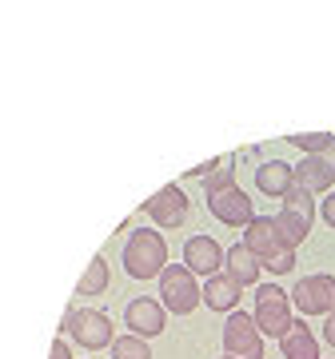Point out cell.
<instances>
[{
	"instance_id": "83f0119b",
	"label": "cell",
	"mask_w": 335,
	"mask_h": 359,
	"mask_svg": "<svg viewBox=\"0 0 335 359\" xmlns=\"http://www.w3.org/2000/svg\"><path fill=\"white\" fill-rule=\"evenodd\" d=\"M224 359H232V355H224Z\"/></svg>"
},
{
	"instance_id": "d4e9b609",
	"label": "cell",
	"mask_w": 335,
	"mask_h": 359,
	"mask_svg": "<svg viewBox=\"0 0 335 359\" xmlns=\"http://www.w3.org/2000/svg\"><path fill=\"white\" fill-rule=\"evenodd\" d=\"M48 359H72V347H68V339H56L52 344V355Z\"/></svg>"
},
{
	"instance_id": "8992f818",
	"label": "cell",
	"mask_w": 335,
	"mask_h": 359,
	"mask_svg": "<svg viewBox=\"0 0 335 359\" xmlns=\"http://www.w3.org/2000/svg\"><path fill=\"white\" fill-rule=\"evenodd\" d=\"M224 347L232 359H264V335H259L256 320L247 311H228V323H224Z\"/></svg>"
},
{
	"instance_id": "30bf717a",
	"label": "cell",
	"mask_w": 335,
	"mask_h": 359,
	"mask_svg": "<svg viewBox=\"0 0 335 359\" xmlns=\"http://www.w3.org/2000/svg\"><path fill=\"white\" fill-rule=\"evenodd\" d=\"M240 244L259 259V264H268L275 252H284V240H280V231H275V219L271 216H256L252 224L244 228V240Z\"/></svg>"
},
{
	"instance_id": "d6986e66",
	"label": "cell",
	"mask_w": 335,
	"mask_h": 359,
	"mask_svg": "<svg viewBox=\"0 0 335 359\" xmlns=\"http://www.w3.org/2000/svg\"><path fill=\"white\" fill-rule=\"evenodd\" d=\"M100 292H108V264H104V256H96L88 264V271L80 276L76 295H100Z\"/></svg>"
},
{
	"instance_id": "7c38bea8",
	"label": "cell",
	"mask_w": 335,
	"mask_h": 359,
	"mask_svg": "<svg viewBox=\"0 0 335 359\" xmlns=\"http://www.w3.org/2000/svg\"><path fill=\"white\" fill-rule=\"evenodd\" d=\"M200 295H204V304L212 311H235V308H240V283H235L228 271L207 276L204 287H200Z\"/></svg>"
},
{
	"instance_id": "3957f363",
	"label": "cell",
	"mask_w": 335,
	"mask_h": 359,
	"mask_svg": "<svg viewBox=\"0 0 335 359\" xmlns=\"http://www.w3.org/2000/svg\"><path fill=\"white\" fill-rule=\"evenodd\" d=\"M160 295H164V308L176 311V316H188V311H196L204 304L200 283H196V276L184 264H168L160 271Z\"/></svg>"
},
{
	"instance_id": "ba28073f",
	"label": "cell",
	"mask_w": 335,
	"mask_h": 359,
	"mask_svg": "<svg viewBox=\"0 0 335 359\" xmlns=\"http://www.w3.org/2000/svg\"><path fill=\"white\" fill-rule=\"evenodd\" d=\"M184 268L192 276H216L224 268V248L212 240V236H188L184 240Z\"/></svg>"
},
{
	"instance_id": "4316f807",
	"label": "cell",
	"mask_w": 335,
	"mask_h": 359,
	"mask_svg": "<svg viewBox=\"0 0 335 359\" xmlns=\"http://www.w3.org/2000/svg\"><path fill=\"white\" fill-rule=\"evenodd\" d=\"M323 339H327V344L335 347V311L327 316V323H323Z\"/></svg>"
},
{
	"instance_id": "e0dca14e",
	"label": "cell",
	"mask_w": 335,
	"mask_h": 359,
	"mask_svg": "<svg viewBox=\"0 0 335 359\" xmlns=\"http://www.w3.org/2000/svg\"><path fill=\"white\" fill-rule=\"evenodd\" d=\"M275 231H280V240H284V248H292V252H296L299 244H303V240H308V231H311V224L308 219H299V216H292V212H284V208H280V212H275Z\"/></svg>"
},
{
	"instance_id": "6da1fadb",
	"label": "cell",
	"mask_w": 335,
	"mask_h": 359,
	"mask_svg": "<svg viewBox=\"0 0 335 359\" xmlns=\"http://www.w3.org/2000/svg\"><path fill=\"white\" fill-rule=\"evenodd\" d=\"M168 268V244L164 236L152 228H140L128 236V244H124V271H128L132 280H156L160 271Z\"/></svg>"
},
{
	"instance_id": "8fae6325",
	"label": "cell",
	"mask_w": 335,
	"mask_h": 359,
	"mask_svg": "<svg viewBox=\"0 0 335 359\" xmlns=\"http://www.w3.org/2000/svg\"><path fill=\"white\" fill-rule=\"evenodd\" d=\"M124 327L132 335H140V339H152V335L164 332V304H156V299H132L128 308H124Z\"/></svg>"
},
{
	"instance_id": "ffe728a7",
	"label": "cell",
	"mask_w": 335,
	"mask_h": 359,
	"mask_svg": "<svg viewBox=\"0 0 335 359\" xmlns=\"http://www.w3.org/2000/svg\"><path fill=\"white\" fill-rule=\"evenodd\" d=\"M112 359H152V351H148V339H140V335H116L112 339Z\"/></svg>"
},
{
	"instance_id": "ac0fdd59",
	"label": "cell",
	"mask_w": 335,
	"mask_h": 359,
	"mask_svg": "<svg viewBox=\"0 0 335 359\" xmlns=\"http://www.w3.org/2000/svg\"><path fill=\"white\" fill-rule=\"evenodd\" d=\"M232 164H235V156H232V152L219 156L216 164H212V172L204 176L207 196H212V192H224V188H232V184H235V168H232Z\"/></svg>"
},
{
	"instance_id": "2e32d148",
	"label": "cell",
	"mask_w": 335,
	"mask_h": 359,
	"mask_svg": "<svg viewBox=\"0 0 335 359\" xmlns=\"http://www.w3.org/2000/svg\"><path fill=\"white\" fill-rule=\"evenodd\" d=\"M224 264H228V276H232L240 287H247V283H256L259 280V271H264V264H259L252 252H247L244 244H235L224 252Z\"/></svg>"
},
{
	"instance_id": "5bb4252c",
	"label": "cell",
	"mask_w": 335,
	"mask_h": 359,
	"mask_svg": "<svg viewBox=\"0 0 335 359\" xmlns=\"http://www.w3.org/2000/svg\"><path fill=\"white\" fill-rule=\"evenodd\" d=\"M280 351H284V359H320V339L311 335L303 320H292L287 335L280 339Z\"/></svg>"
},
{
	"instance_id": "9a60e30c",
	"label": "cell",
	"mask_w": 335,
	"mask_h": 359,
	"mask_svg": "<svg viewBox=\"0 0 335 359\" xmlns=\"http://www.w3.org/2000/svg\"><path fill=\"white\" fill-rule=\"evenodd\" d=\"M296 184L303 188V192H327L335 184V172L327 164H323L320 156H303V164H296Z\"/></svg>"
},
{
	"instance_id": "7402d4cb",
	"label": "cell",
	"mask_w": 335,
	"mask_h": 359,
	"mask_svg": "<svg viewBox=\"0 0 335 359\" xmlns=\"http://www.w3.org/2000/svg\"><path fill=\"white\" fill-rule=\"evenodd\" d=\"M287 140L296 144L303 156H315V152H323V148L335 140V136H331V132H299V136H287Z\"/></svg>"
},
{
	"instance_id": "5b68a950",
	"label": "cell",
	"mask_w": 335,
	"mask_h": 359,
	"mask_svg": "<svg viewBox=\"0 0 335 359\" xmlns=\"http://www.w3.org/2000/svg\"><path fill=\"white\" fill-rule=\"evenodd\" d=\"M299 316H331L335 311V276L315 271V276H299L292 287Z\"/></svg>"
},
{
	"instance_id": "603a6c76",
	"label": "cell",
	"mask_w": 335,
	"mask_h": 359,
	"mask_svg": "<svg viewBox=\"0 0 335 359\" xmlns=\"http://www.w3.org/2000/svg\"><path fill=\"white\" fill-rule=\"evenodd\" d=\"M264 268H268L271 276H287V271L296 268V252H292V248H284V252H275V256H271Z\"/></svg>"
},
{
	"instance_id": "4fadbf2b",
	"label": "cell",
	"mask_w": 335,
	"mask_h": 359,
	"mask_svg": "<svg viewBox=\"0 0 335 359\" xmlns=\"http://www.w3.org/2000/svg\"><path fill=\"white\" fill-rule=\"evenodd\" d=\"M256 184L264 196H275V200H284L292 192V184H296V168L284 164V160H264L256 168Z\"/></svg>"
},
{
	"instance_id": "44dd1931",
	"label": "cell",
	"mask_w": 335,
	"mask_h": 359,
	"mask_svg": "<svg viewBox=\"0 0 335 359\" xmlns=\"http://www.w3.org/2000/svg\"><path fill=\"white\" fill-rule=\"evenodd\" d=\"M284 212H292V216H299V219H315V200H311V192H303L299 184H292V192L284 196Z\"/></svg>"
},
{
	"instance_id": "9c48e42d",
	"label": "cell",
	"mask_w": 335,
	"mask_h": 359,
	"mask_svg": "<svg viewBox=\"0 0 335 359\" xmlns=\"http://www.w3.org/2000/svg\"><path fill=\"white\" fill-rule=\"evenodd\" d=\"M144 212H148L160 228H176V224H184V216H188V196H184V188L168 184V188H160V192L144 204Z\"/></svg>"
},
{
	"instance_id": "52a82bcc",
	"label": "cell",
	"mask_w": 335,
	"mask_h": 359,
	"mask_svg": "<svg viewBox=\"0 0 335 359\" xmlns=\"http://www.w3.org/2000/svg\"><path fill=\"white\" fill-rule=\"evenodd\" d=\"M207 212L219 219V224H228V228H247L252 219H256V208H252V196L232 184V188H224V192H212L207 196Z\"/></svg>"
},
{
	"instance_id": "484cf974",
	"label": "cell",
	"mask_w": 335,
	"mask_h": 359,
	"mask_svg": "<svg viewBox=\"0 0 335 359\" xmlns=\"http://www.w3.org/2000/svg\"><path fill=\"white\" fill-rule=\"evenodd\" d=\"M315 156H320L323 164H327V168H331V172H335V140L327 144V148H323V152H315Z\"/></svg>"
},
{
	"instance_id": "277c9868",
	"label": "cell",
	"mask_w": 335,
	"mask_h": 359,
	"mask_svg": "<svg viewBox=\"0 0 335 359\" xmlns=\"http://www.w3.org/2000/svg\"><path fill=\"white\" fill-rule=\"evenodd\" d=\"M60 332L72 335L84 351H100V347L112 344V320L96 308H72L60 323Z\"/></svg>"
},
{
	"instance_id": "7a4b0ae2",
	"label": "cell",
	"mask_w": 335,
	"mask_h": 359,
	"mask_svg": "<svg viewBox=\"0 0 335 359\" xmlns=\"http://www.w3.org/2000/svg\"><path fill=\"white\" fill-rule=\"evenodd\" d=\"M256 327L259 335H271V339H284L287 327H292V295L275 283H259L256 287Z\"/></svg>"
},
{
	"instance_id": "cb8c5ba5",
	"label": "cell",
	"mask_w": 335,
	"mask_h": 359,
	"mask_svg": "<svg viewBox=\"0 0 335 359\" xmlns=\"http://www.w3.org/2000/svg\"><path fill=\"white\" fill-rule=\"evenodd\" d=\"M320 216H323V219H327V224L335 228V192H327V196L320 200Z\"/></svg>"
}]
</instances>
